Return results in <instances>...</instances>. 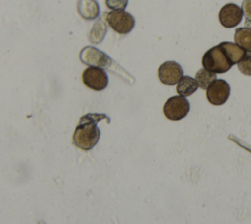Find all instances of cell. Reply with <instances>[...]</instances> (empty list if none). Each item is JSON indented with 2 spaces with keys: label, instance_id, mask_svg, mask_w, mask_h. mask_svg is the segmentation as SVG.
<instances>
[{
  "label": "cell",
  "instance_id": "1",
  "mask_svg": "<svg viewBox=\"0 0 251 224\" xmlns=\"http://www.w3.org/2000/svg\"><path fill=\"white\" fill-rule=\"evenodd\" d=\"M102 119H106L110 122L105 114L89 113L82 116L73 135L74 144L82 150L93 148L100 138V130L97 124Z\"/></svg>",
  "mask_w": 251,
  "mask_h": 224
},
{
  "label": "cell",
  "instance_id": "2",
  "mask_svg": "<svg viewBox=\"0 0 251 224\" xmlns=\"http://www.w3.org/2000/svg\"><path fill=\"white\" fill-rule=\"evenodd\" d=\"M202 65L204 69L215 74L226 73L233 66L219 44L205 52L202 57Z\"/></svg>",
  "mask_w": 251,
  "mask_h": 224
},
{
  "label": "cell",
  "instance_id": "3",
  "mask_svg": "<svg viewBox=\"0 0 251 224\" xmlns=\"http://www.w3.org/2000/svg\"><path fill=\"white\" fill-rule=\"evenodd\" d=\"M106 21L108 25L119 34L129 33L135 25L133 16L124 10H115L106 13Z\"/></svg>",
  "mask_w": 251,
  "mask_h": 224
},
{
  "label": "cell",
  "instance_id": "4",
  "mask_svg": "<svg viewBox=\"0 0 251 224\" xmlns=\"http://www.w3.org/2000/svg\"><path fill=\"white\" fill-rule=\"evenodd\" d=\"M189 102L184 96L176 95L170 97L164 104L163 112L167 119L171 121H179L189 112Z\"/></svg>",
  "mask_w": 251,
  "mask_h": 224
},
{
  "label": "cell",
  "instance_id": "5",
  "mask_svg": "<svg viewBox=\"0 0 251 224\" xmlns=\"http://www.w3.org/2000/svg\"><path fill=\"white\" fill-rule=\"evenodd\" d=\"M79 59L85 65L101 69L109 68L113 63L109 56L93 46L83 47L79 53Z\"/></svg>",
  "mask_w": 251,
  "mask_h": 224
},
{
  "label": "cell",
  "instance_id": "6",
  "mask_svg": "<svg viewBox=\"0 0 251 224\" xmlns=\"http://www.w3.org/2000/svg\"><path fill=\"white\" fill-rule=\"evenodd\" d=\"M82 82L88 88L100 91L107 87L108 76L101 68L88 67L82 73Z\"/></svg>",
  "mask_w": 251,
  "mask_h": 224
},
{
  "label": "cell",
  "instance_id": "7",
  "mask_svg": "<svg viewBox=\"0 0 251 224\" xmlns=\"http://www.w3.org/2000/svg\"><path fill=\"white\" fill-rule=\"evenodd\" d=\"M158 77L162 84L166 85H174L178 84L183 77V70L178 63L175 61H167L159 67Z\"/></svg>",
  "mask_w": 251,
  "mask_h": 224
},
{
  "label": "cell",
  "instance_id": "8",
  "mask_svg": "<svg viewBox=\"0 0 251 224\" xmlns=\"http://www.w3.org/2000/svg\"><path fill=\"white\" fill-rule=\"evenodd\" d=\"M230 86L225 80H216L207 88V99L213 105H222L229 97Z\"/></svg>",
  "mask_w": 251,
  "mask_h": 224
},
{
  "label": "cell",
  "instance_id": "9",
  "mask_svg": "<svg viewBox=\"0 0 251 224\" xmlns=\"http://www.w3.org/2000/svg\"><path fill=\"white\" fill-rule=\"evenodd\" d=\"M243 11L236 4L228 3L224 5L219 12V21L224 28H231L236 27L242 20Z\"/></svg>",
  "mask_w": 251,
  "mask_h": 224
},
{
  "label": "cell",
  "instance_id": "10",
  "mask_svg": "<svg viewBox=\"0 0 251 224\" xmlns=\"http://www.w3.org/2000/svg\"><path fill=\"white\" fill-rule=\"evenodd\" d=\"M77 12L84 20L91 21L99 16V5L96 0H78Z\"/></svg>",
  "mask_w": 251,
  "mask_h": 224
},
{
  "label": "cell",
  "instance_id": "11",
  "mask_svg": "<svg viewBox=\"0 0 251 224\" xmlns=\"http://www.w3.org/2000/svg\"><path fill=\"white\" fill-rule=\"evenodd\" d=\"M219 45L221 46L226 57L233 65L238 64L246 56V51L236 43L223 41Z\"/></svg>",
  "mask_w": 251,
  "mask_h": 224
},
{
  "label": "cell",
  "instance_id": "12",
  "mask_svg": "<svg viewBox=\"0 0 251 224\" xmlns=\"http://www.w3.org/2000/svg\"><path fill=\"white\" fill-rule=\"evenodd\" d=\"M198 83L189 76H183L176 86V91L181 96H189L198 88Z\"/></svg>",
  "mask_w": 251,
  "mask_h": 224
},
{
  "label": "cell",
  "instance_id": "13",
  "mask_svg": "<svg viewBox=\"0 0 251 224\" xmlns=\"http://www.w3.org/2000/svg\"><path fill=\"white\" fill-rule=\"evenodd\" d=\"M234 41L245 51L251 53V28L247 27L236 28L234 32Z\"/></svg>",
  "mask_w": 251,
  "mask_h": 224
},
{
  "label": "cell",
  "instance_id": "14",
  "mask_svg": "<svg viewBox=\"0 0 251 224\" xmlns=\"http://www.w3.org/2000/svg\"><path fill=\"white\" fill-rule=\"evenodd\" d=\"M107 32V27H106V23L104 22L103 19H99L92 27L90 32H89V35H88V38H89V41L92 42V43H100L105 34Z\"/></svg>",
  "mask_w": 251,
  "mask_h": 224
},
{
  "label": "cell",
  "instance_id": "15",
  "mask_svg": "<svg viewBox=\"0 0 251 224\" xmlns=\"http://www.w3.org/2000/svg\"><path fill=\"white\" fill-rule=\"evenodd\" d=\"M216 78L217 76L215 73L206 69H200L195 74V80L197 81L199 87L202 89H207L211 84L217 80Z\"/></svg>",
  "mask_w": 251,
  "mask_h": 224
},
{
  "label": "cell",
  "instance_id": "16",
  "mask_svg": "<svg viewBox=\"0 0 251 224\" xmlns=\"http://www.w3.org/2000/svg\"><path fill=\"white\" fill-rule=\"evenodd\" d=\"M238 70L245 76H251V55L247 54L238 64Z\"/></svg>",
  "mask_w": 251,
  "mask_h": 224
},
{
  "label": "cell",
  "instance_id": "17",
  "mask_svg": "<svg viewBox=\"0 0 251 224\" xmlns=\"http://www.w3.org/2000/svg\"><path fill=\"white\" fill-rule=\"evenodd\" d=\"M105 4L110 10L113 11L124 10L128 4V0H106Z\"/></svg>",
  "mask_w": 251,
  "mask_h": 224
},
{
  "label": "cell",
  "instance_id": "18",
  "mask_svg": "<svg viewBox=\"0 0 251 224\" xmlns=\"http://www.w3.org/2000/svg\"><path fill=\"white\" fill-rule=\"evenodd\" d=\"M241 9L243 11V15L245 16L246 20L251 21V0H244L242 2Z\"/></svg>",
  "mask_w": 251,
  "mask_h": 224
},
{
  "label": "cell",
  "instance_id": "19",
  "mask_svg": "<svg viewBox=\"0 0 251 224\" xmlns=\"http://www.w3.org/2000/svg\"><path fill=\"white\" fill-rule=\"evenodd\" d=\"M245 25H246V27H247V28H251V21H249V20H245Z\"/></svg>",
  "mask_w": 251,
  "mask_h": 224
}]
</instances>
